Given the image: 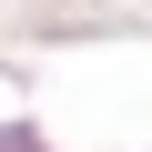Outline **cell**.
I'll return each mask as SVG.
<instances>
[]
</instances>
